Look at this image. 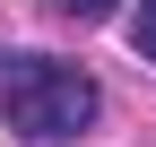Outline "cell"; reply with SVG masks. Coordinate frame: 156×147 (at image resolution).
I'll return each mask as SVG.
<instances>
[{
    "label": "cell",
    "instance_id": "cell-1",
    "mask_svg": "<svg viewBox=\"0 0 156 147\" xmlns=\"http://www.w3.org/2000/svg\"><path fill=\"white\" fill-rule=\"evenodd\" d=\"M0 104H9V130L35 138V147H61L95 121V78L78 61H44V52H17V61H0Z\"/></svg>",
    "mask_w": 156,
    "mask_h": 147
},
{
    "label": "cell",
    "instance_id": "cell-2",
    "mask_svg": "<svg viewBox=\"0 0 156 147\" xmlns=\"http://www.w3.org/2000/svg\"><path fill=\"white\" fill-rule=\"evenodd\" d=\"M130 52H139V61H156V0H139V9H130Z\"/></svg>",
    "mask_w": 156,
    "mask_h": 147
},
{
    "label": "cell",
    "instance_id": "cell-3",
    "mask_svg": "<svg viewBox=\"0 0 156 147\" xmlns=\"http://www.w3.org/2000/svg\"><path fill=\"white\" fill-rule=\"evenodd\" d=\"M52 9H61V17H78V26H95V17H113L122 0H52Z\"/></svg>",
    "mask_w": 156,
    "mask_h": 147
}]
</instances>
